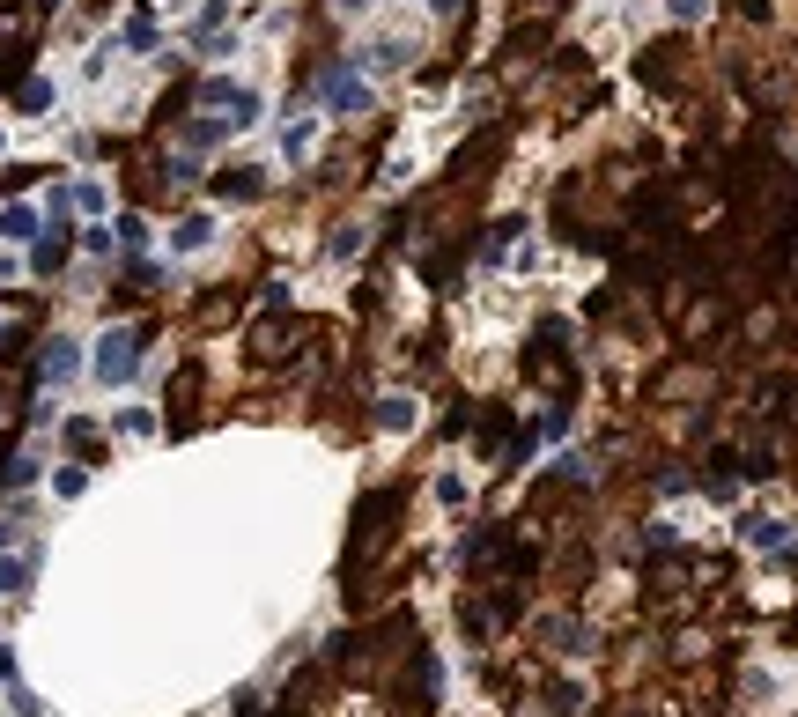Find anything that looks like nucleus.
<instances>
[{"instance_id": "obj_1", "label": "nucleus", "mask_w": 798, "mask_h": 717, "mask_svg": "<svg viewBox=\"0 0 798 717\" xmlns=\"http://www.w3.org/2000/svg\"><path fill=\"white\" fill-rule=\"evenodd\" d=\"M399 511V496L392 488H377V496H363V511H355V533H348V577H363V562L377 555V547H385V533H392V518Z\"/></svg>"}, {"instance_id": "obj_4", "label": "nucleus", "mask_w": 798, "mask_h": 717, "mask_svg": "<svg viewBox=\"0 0 798 717\" xmlns=\"http://www.w3.org/2000/svg\"><path fill=\"white\" fill-rule=\"evenodd\" d=\"M104 377H126L133 370V341H104V363H97Z\"/></svg>"}, {"instance_id": "obj_6", "label": "nucleus", "mask_w": 798, "mask_h": 717, "mask_svg": "<svg viewBox=\"0 0 798 717\" xmlns=\"http://www.w3.org/2000/svg\"><path fill=\"white\" fill-rule=\"evenodd\" d=\"M377 422H385V429H407L414 407H407V400H385V407H377Z\"/></svg>"}, {"instance_id": "obj_2", "label": "nucleus", "mask_w": 798, "mask_h": 717, "mask_svg": "<svg viewBox=\"0 0 798 717\" xmlns=\"http://www.w3.org/2000/svg\"><path fill=\"white\" fill-rule=\"evenodd\" d=\"M289 341H303V326H259V355L274 363V355H296Z\"/></svg>"}, {"instance_id": "obj_3", "label": "nucleus", "mask_w": 798, "mask_h": 717, "mask_svg": "<svg viewBox=\"0 0 798 717\" xmlns=\"http://www.w3.org/2000/svg\"><path fill=\"white\" fill-rule=\"evenodd\" d=\"M739 540L747 547H784V525L776 518H739Z\"/></svg>"}, {"instance_id": "obj_8", "label": "nucleus", "mask_w": 798, "mask_h": 717, "mask_svg": "<svg viewBox=\"0 0 798 717\" xmlns=\"http://www.w3.org/2000/svg\"><path fill=\"white\" fill-rule=\"evenodd\" d=\"M15 23V0H0V30H8Z\"/></svg>"}, {"instance_id": "obj_5", "label": "nucleus", "mask_w": 798, "mask_h": 717, "mask_svg": "<svg viewBox=\"0 0 798 717\" xmlns=\"http://www.w3.org/2000/svg\"><path fill=\"white\" fill-rule=\"evenodd\" d=\"M15 104H23V111H45L52 89H45V82H23V89H15Z\"/></svg>"}, {"instance_id": "obj_9", "label": "nucleus", "mask_w": 798, "mask_h": 717, "mask_svg": "<svg viewBox=\"0 0 798 717\" xmlns=\"http://www.w3.org/2000/svg\"><path fill=\"white\" fill-rule=\"evenodd\" d=\"M436 8H444V15H451V8H466V0H436Z\"/></svg>"}, {"instance_id": "obj_7", "label": "nucleus", "mask_w": 798, "mask_h": 717, "mask_svg": "<svg viewBox=\"0 0 798 717\" xmlns=\"http://www.w3.org/2000/svg\"><path fill=\"white\" fill-rule=\"evenodd\" d=\"M665 8H673L680 23H702V15H710V0H665Z\"/></svg>"}]
</instances>
